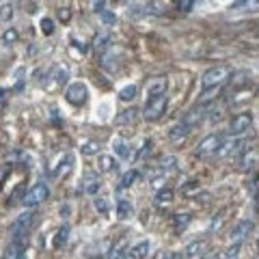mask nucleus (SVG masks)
I'll return each mask as SVG.
<instances>
[{
    "instance_id": "1",
    "label": "nucleus",
    "mask_w": 259,
    "mask_h": 259,
    "mask_svg": "<svg viewBox=\"0 0 259 259\" xmlns=\"http://www.w3.org/2000/svg\"><path fill=\"white\" fill-rule=\"evenodd\" d=\"M167 104H169L167 93H160V95H151V97L147 99L145 108H143V117H145L147 121H158L164 112H167Z\"/></svg>"
},
{
    "instance_id": "31",
    "label": "nucleus",
    "mask_w": 259,
    "mask_h": 259,
    "mask_svg": "<svg viewBox=\"0 0 259 259\" xmlns=\"http://www.w3.org/2000/svg\"><path fill=\"white\" fill-rule=\"evenodd\" d=\"M134 119H136V110L134 108H130V110H123L119 114V123H134Z\"/></svg>"
},
{
    "instance_id": "11",
    "label": "nucleus",
    "mask_w": 259,
    "mask_h": 259,
    "mask_svg": "<svg viewBox=\"0 0 259 259\" xmlns=\"http://www.w3.org/2000/svg\"><path fill=\"white\" fill-rule=\"evenodd\" d=\"M192 132V130L186 125V123H177L175 127H171L169 130V139H171V143L173 145H182V143L188 139V134Z\"/></svg>"
},
{
    "instance_id": "12",
    "label": "nucleus",
    "mask_w": 259,
    "mask_h": 259,
    "mask_svg": "<svg viewBox=\"0 0 259 259\" xmlns=\"http://www.w3.org/2000/svg\"><path fill=\"white\" fill-rule=\"evenodd\" d=\"M207 248H210V242H207L205 237H201V240H194L192 244L186 246L184 257H203Z\"/></svg>"
},
{
    "instance_id": "4",
    "label": "nucleus",
    "mask_w": 259,
    "mask_h": 259,
    "mask_svg": "<svg viewBox=\"0 0 259 259\" xmlns=\"http://www.w3.org/2000/svg\"><path fill=\"white\" fill-rule=\"evenodd\" d=\"M86 97H89V89H86L84 82H74L65 91V99H67L71 106H82L86 102Z\"/></svg>"
},
{
    "instance_id": "23",
    "label": "nucleus",
    "mask_w": 259,
    "mask_h": 259,
    "mask_svg": "<svg viewBox=\"0 0 259 259\" xmlns=\"http://www.w3.org/2000/svg\"><path fill=\"white\" fill-rule=\"evenodd\" d=\"M84 184H86L84 192H86V194H91V197L99 190V186H102V184H99V179H97V177H93V175H86V177H84Z\"/></svg>"
},
{
    "instance_id": "46",
    "label": "nucleus",
    "mask_w": 259,
    "mask_h": 259,
    "mask_svg": "<svg viewBox=\"0 0 259 259\" xmlns=\"http://www.w3.org/2000/svg\"><path fill=\"white\" fill-rule=\"evenodd\" d=\"M69 214H71V207H69L67 203H65V205H61V216H63V218H67Z\"/></svg>"
},
{
    "instance_id": "5",
    "label": "nucleus",
    "mask_w": 259,
    "mask_h": 259,
    "mask_svg": "<svg viewBox=\"0 0 259 259\" xmlns=\"http://www.w3.org/2000/svg\"><path fill=\"white\" fill-rule=\"evenodd\" d=\"M48 197H50V188H48V186L46 184H37V186H33V188L24 194L22 203H24L26 207H35V205L43 203Z\"/></svg>"
},
{
    "instance_id": "7",
    "label": "nucleus",
    "mask_w": 259,
    "mask_h": 259,
    "mask_svg": "<svg viewBox=\"0 0 259 259\" xmlns=\"http://www.w3.org/2000/svg\"><path fill=\"white\" fill-rule=\"evenodd\" d=\"M207 117V106L203 104H197V106H192L188 112L182 117V123H186L190 130H194L197 125H201V121H203Z\"/></svg>"
},
{
    "instance_id": "47",
    "label": "nucleus",
    "mask_w": 259,
    "mask_h": 259,
    "mask_svg": "<svg viewBox=\"0 0 259 259\" xmlns=\"http://www.w3.org/2000/svg\"><path fill=\"white\" fill-rule=\"evenodd\" d=\"M16 3H20V0H16Z\"/></svg>"
},
{
    "instance_id": "6",
    "label": "nucleus",
    "mask_w": 259,
    "mask_h": 259,
    "mask_svg": "<svg viewBox=\"0 0 259 259\" xmlns=\"http://www.w3.org/2000/svg\"><path fill=\"white\" fill-rule=\"evenodd\" d=\"M250 127H253V114L240 112V114H235V117L231 119V123H229V134L240 136V134H246Z\"/></svg>"
},
{
    "instance_id": "19",
    "label": "nucleus",
    "mask_w": 259,
    "mask_h": 259,
    "mask_svg": "<svg viewBox=\"0 0 259 259\" xmlns=\"http://www.w3.org/2000/svg\"><path fill=\"white\" fill-rule=\"evenodd\" d=\"M132 214H134V207L130 201L125 199H121L119 203H117V216H119V220H127V218H132Z\"/></svg>"
},
{
    "instance_id": "27",
    "label": "nucleus",
    "mask_w": 259,
    "mask_h": 259,
    "mask_svg": "<svg viewBox=\"0 0 259 259\" xmlns=\"http://www.w3.org/2000/svg\"><path fill=\"white\" fill-rule=\"evenodd\" d=\"M71 169H74V156H65V164H63V169L59 167V171L54 173V177H65V175H69Z\"/></svg>"
},
{
    "instance_id": "24",
    "label": "nucleus",
    "mask_w": 259,
    "mask_h": 259,
    "mask_svg": "<svg viewBox=\"0 0 259 259\" xmlns=\"http://www.w3.org/2000/svg\"><path fill=\"white\" fill-rule=\"evenodd\" d=\"M139 177H141L139 171H136V169H130L127 173H123V177H121V188H127V186H132Z\"/></svg>"
},
{
    "instance_id": "17",
    "label": "nucleus",
    "mask_w": 259,
    "mask_h": 259,
    "mask_svg": "<svg viewBox=\"0 0 259 259\" xmlns=\"http://www.w3.org/2000/svg\"><path fill=\"white\" fill-rule=\"evenodd\" d=\"M50 76L54 78V82H56V84H65V82H67V78H69L67 65H54L52 71H50Z\"/></svg>"
},
{
    "instance_id": "32",
    "label": "nucleus",
    "mask_w": 259,
    "mask_h": 259,
    "mask_svg": "<svg viewBox=\"0 0 259 259\" xmlns=\"http://www.w3.org/2000/svg\"><path fill=\"white\" fill-rule=\"evenodd\" d=\"M41 33L46 35V37L54 35V22L50 20V18H43V20H41Z\"/></svg>"
},
{
    "instance_id": "45",
    "label": "nucleus",
    "mask_w": 259,
    "mask_h": 259,
    "mask_svg": "<svg viewBox=\"0 0 259 259\" xmlns=\"http://www.w3.org/2000/svg\"><path fill=\"white\" fill-rule=\"evenodd\" d=\"M9 173H11V167H9V164H5V167H3V169H0V184H3V179H5V175H9Z\"/></svg>"
},
{
    "instance_id": "21",
    "label": "nucleus",
    "mask_w": 259,
    "mask_h": 259,
    "mask_svg": "<svg viewBox=\"0 0 259 259\" xmlns=\"http://www.w3.org/2000/svg\"><path fill=\"white\" fill-rule=\"evenodd\" d=\"M99 171L102 173H112V171H117V160H114L112 156H108V154H104V156H99Z\"/></svg>"
},
{
    "instance_id": "26",
    "label": "nucleus",
    "mask_w": 259,
    "mask_h": 259,
    "mask_svg": "<svg viewBox=\"0 0 259 259\" xmlns=\"http://www.w3.org/2000/svg\"><path fill=\"white\" fill-rule=\"evenodd\" d=\"M160 171L162 173H175L177 171V158L175 156H167L160 164Z\"/></svg>"
},
{
    "instance_id": "13",
    "label": "nucleus",
    "mask_w": 259,
    "mask_h": 259,
    "mask_svg": "<svg viewBox=\"0 0 259 259\" xmlns=\"http://www.w3.org/2000/svg\"><path fill=\"white\" fill-rule=\"evenodd\" d=\"M160 93H167V78L164 76H156L147 82V95H160Z\"/></svg>"
},
{
    "instance_id": "43",
    "label": "nucleus",
    "mask_w": 259,
    "mask_h": 259,
    "mask_svg": "<svg viewBox=\"0 0 259 259\" xmlns=\"http://www.w3.org/2000/svg\"><path fill=\"white\" fill-rule=\"evenodd\" d=\"M104 5H106V0H95V3H93V11H95V13L104 11Z\"/></svg>"
},
{
    "instance_id": "34",
    "label": "nucleus",
    "mask_w": 259,
    "mask_h": 259,
    "mask_svg": "<svg viewBox=\"0 0 259 259\" xmlns=\"http://www.w3.org/2000/svg\"><path fill=\"white\" fill-rule=\"evenodd\" d=\"M93 203H95V210L99 214H108V210H110V203H108V199H93Z\"/></svg>"
},
{
    "instance_id": "10",
    "label": "nucleus",
    "mask_w": 259,
    "mask_h": 259,
    "mask_svg": "<svg viewBox=\"0 0 259 259\" xmlns=\"http://www.w3.org/2000/svg\"><path fill=\"white\" fill-rule=\"evenodd\" d=\"M26 255V237H13L5 248V257L9 259H20Z\"/></svg>"
},
{
    "instance_id": "28",
    "label": "nucleus",
    "mask_w": 259,
    "mask_h": 259,
    "mask_svg": "<svg viewBox=\"0 0 259 259\" xmlns=\"http://www.w3.org/2000/svg\"><path fill=\"white\" fill-rule=\"evenodd\" d=\"M67 237H69V227H61V229H59V233H56L54 246H56V248L65 246V244H67Z\"/></svg>"
},
{
    "instance_id": "15",
    "label": "nucleus",
    "mask_w": 259,
    "mask_h": 259,
    "mask_svg": "<svg viewBox=\"0 0 259 259\" xmlns=\"http://www.w3.org/2000/svg\"><path fill=\"white\" fill-rule=\"evenodd\" d=\"M110 41H112L110 33H99L97 37H95V41H93V50H95V54L102 56L106 50H108V46H110Z\"/></svg>"
},
{
    "instance_id": "30",
    "label": "nucleus",
    "mask_w": 259,
    "mask_h": 259,
    "mask_svg": "<svg viewBox=\"0 0 259 259\" xmlns=\"http://www.w3.org/2000/svg\"><path fill=\"white\" fill-rule=\"evenodd\" d=\"M255 164H257V154H255V151H253V154H248L246 158H244V160H242V171H250V169H255Z\"/></svg>"
},
{
    "instance_id": "18",
    "label": "nucleus",
    "mask_w": 259,
    "mask_h": 259,
    "mask_svg": "<svg viewBox=\"0 0 259 259\" xmlns=\"http://www.w3.org/2000/svg\"><path fill=\"white\" fill-rule=\"evenodd\" d=\"M114 151H117V156H121L123 160H134V149L130 147L125 141H114Z\"/></svg>"
},
{
    "instance_id": "33",
    "label": "nucleus",
    "mask_w": 259,
    "mask_h": 259,
    "mask_svg": "<svg viewBox=\"0 0 259 259\" xmlns=\"http://www.w3.org/2000/svg\"><path fill=\"white\" fill-rule=\"evenodd\" d=\"M97 151H99V143H97V141L84 143V147H82V154H84V156H93V154H97Z\"/></svg>"
},
{
    "instance_id": "37",
    "label": "nucleus",
    "mask_w": 259,
    "mask_h": 259,
    "mask_svg": "<svg viewBox=\"0 0 259 259\" xmlns=\"http://www.w3.org/2000/svg\"><path fill=\"white\" fill-rule=\"evenodd\" d=\"M99 16H102V22L106 26H112L114 22H117V16H114L112 11H99Z\"/></svg>"
},
{
    "instance_id": "22",
    "label": "nucleus",
    "mask_w": 259,
    "mask_h": 259,
    "mask_svg": "<svg viewBox=\"0 0 259 259\" xmlns=\"http://www.w3.org/2000/svg\"><path fill=\"white\" fill-rule=\"evenodd\" d=\"M173 225H175V231H184V229L190 225V216L188 214H175L173 216Z\"/></svg>"
},
{
    "instance_id": "29",
    "label": "nucleus",
    "mask_w": 259,
    "mask_h": 259,
    "mask_svg": "<svg viewBox=\"0 0 259 259\" xmlns=\"http://www.w3.org/2000/svg\"><path fill=\"white\" fill-rule=\"evenodd\" d=\"M18 37H20V35H18L16 28H7V31L3 33V43H5V46H13V43L18 41Z\"/></svg>"
},
{
    "instance_id": "36",
    "label": "nucleus",
    "mask_w": 259,
    "mask_h": 259,
    "mask_svg": "<svg viewBox=\"0 0 259 259\" xmlns=\"http://www.w3.org/2000/svg\"><path fill=\"white\" fill-rule=\"evenodd\" d=\"M244 7H250V9H257V0H237V3H233L231 9H244Z\"/></svg>"
},
{
    "instance_id": "16",
    "label": "nucleus",
    "mask_w": 259,
    "mask_h": 259,
    "mask_svg": "<svg viewBox=\"0 0 259 259\" xmlns=\"http://www.w3.org/2000/svg\"><path fill=\"white\" fill-rule=\"evenodd\" d=\"M149 248H151L149 240H141L139 244H136V246H132V248L125 250V257H147V255H149Z\"/></svg>"
},
{
    "instance_id": "2",
    "label": "nucleus",
    "mask_w": 259,
    "mask_h": 259,
    "mask_svg": "<svg viewBox=\"0 0 259 259\" xmlns=\"http://www.w3.org/2000/svg\"><path fill=\"white\" fill-rule=\"evenodd\" d=\"M229 76H231V67H229V65H216V67L207 69L205 74H203V78H201V89L220 86Z\"/></svg>"
},
{
    "instance_id": "40",
    "label": "nucleus",
    "mask_w": 259,
    "mask_h": 259,
    "mask_svg": "<svg viewBox=\"0 0 259 259\" xmlns=\"http://www.w3.org/2000/svg\"><path fill=\"white\" fill-rule=\"evenodd\" d=\"M246 188H248V192H250V197L255 199V194H257V175H253L248 179V184H246Z\"/></svg>"
},
{
    "instance_id": "3",
    "label": "nucleus",
    "mask_w": 259,
    "mask_h": 259,
    "mask_svg": "<svg viewBox=\"0 0 259 259\" xmlns=\"http://www.w3.org/2000/svg\"><path fill=\"white\" fill-rule=\"evenodd\" d=\"M35 216H37L35 212H24L18 216V220L11 225V237H26L35 225Z\"/></svg>"
},
{
    "instance_id": "41",
    "label": "nucleus",
    "mask_w": 259,
    "mask_h": 259,
    "mask_svg": "<svg viewBox=\"0 0 259 259\" xmlns=\"http://www.w3.org/2000/svg\"><path fill=\"white\" fill-rule=\"evenodd\" d=\"M240 246H242V242H233V246H229V248H227L225 257H235L237 253H240Z\"/></svg>"
},
{
    "instance_id": "14",
    "label": "nucleus",
    "mask_w": 259,
    "mask_h": 259,
    "mask_svg": "<svg viewBox=\"0 0 259 259\" xmlns=\"http://www.w3.org/2000/svg\"><path fill=\"white\" fill-rule=\"evenodd\" d=\"M242 147H244V141H231V143H225V141H222V145L216 149V154H218L220 158H225V156H235V154H240Z\"/></svg>"
},
{
    "instance_id": "44",
    "label": "nucleus",
    "mask_w": 259,
    "mask_h": 259,
    "mask_svg": "<svg viewBox=\"0 0 259 259\" xmlns=\"http://www.w3.org/2000/svg\"><path fill=\"white\" fill-rule=\"evenodd\" d=\"M59 18H61L63 22H69V18H71L69 9H59Z\"/></svg>"
},
{
    "instance_id": "9",
    "label": "nucleus",
    "mask_w": 259,
    "mask_h": 259,
    "mask_svg": "<svg viewBox=\"0 0 259 259\" xmlns=\"http://www.w3.org/2000/svg\"><path fill=\"white\" fill-rule=\"evenodd\" d=\"M220 145H222V136L220 134H210V136H205V139L197 145V154H201V156L216 154V149H218Z\"/></svg>"
},
{
    "instance_id": "8",
    "label": "nucleus",
    "mask_w": 259,
    "mask_h": 259,
    "mask_svg": "<svg viewBox=\"0 0 259 259\" xmlns=\"http://www.w3.org/2000/svg\"><path fill=\"white\" fill-rule=\"evenodd\" d=\"M255 229V222L253 220H240L237 225L231 229V233H229V237H231V242H244L246 237L250 235V231Z\"/></svg>"
},
{
    "instance_id": "25",
    "label": "nucleus",
    "mask_w": 259,
    "mask_h": 259,
    "mask_svg": "<svg viewBox=\"0 0 259 259\" xmlns=\"http://www.w3.org/2000/svg\"><path fill=\"white\" fill-rule=\"evenodd\" d=\"M136 84H127V86H123V89L119 91V97H121V102H132V99L136 97Z\"/></svg>"
},
{
    "instance_id": "42",
    "label": "nucleus",
    "mask_w": 259,
    "mask_h": 259,
    "mask_svg": "<svg viewBox=\"0 0 259 259\" xmlns=\"http://www.w3.org/2000/svg\"><path fill=\"white\" fill-rule=\"evenodd\" d=\"M151 145H154V143H151V141H145V145H143V149H141L139 158H145V156H149V154H151Z\"/></svg>"
},
{
    "instance_id": "20",
    "label": "nucleus",
    "mask_w": 259,
    "mask_h": 259,
    "mask_svg": "<svg viewBox=\"0 0 259 259\" xmlns=\"http://www.w3.org/2000/svg\"><path fill=\"white\" fill-rule=\"evenodd\" d=\"M173 190L171 188H162V190H158V194H156V205L158 207H167V205H171L173 203Z\"/></svg>"
},
{
    "instance_id": "35",
    "label": "nucleus",
    "mask_w": 259,
    "mask_h": 259,
    "mask_svg": "<svg viewBox=\"0 0 259 259\" xmlns=\"http://www.w3.org/2000/svg\"><path fill=\"white\" fill-rule=\"evenodd\" d=\"M11 18H13V7L11 5H3V7H0V20L9 22Z\"/></svg>"
},
{
    "instance_id": "39",
    "label": "nucleus",
    "mask_w": 259,
    "mask_h": 259,
    "mask_svg": "<svg viewBox=\"0 0 259 259\" xmlns=\"http://www.w3.org/2000/svg\"><path fill=\"white\" fill-rule=\"evenodd\" d=\"M220 225H222V212H220V214H216V216H214V218H212L210 231H218V229H220Z\"/></svg>"
},
{
    "instance_id": "38",
    "label": "nucleus",
    "mask_w": 259,
    "mask_h": 259,
    "mask_svg": "<svg viewBox=\"0 0 259 259\" xmlns=\"http://www.w3.org/2000/svg\"><path fill=\"white\" fill-rule=\"evenodd\" d=\"M173 3H175V7L179 11H190L192 5H194V0H173Z\"/></svg>"
}]
</instances>
